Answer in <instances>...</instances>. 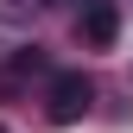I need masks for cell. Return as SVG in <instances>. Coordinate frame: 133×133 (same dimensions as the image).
<instances>
[{"label": "cell", "mask_w": 133, "mask_h": 133, "mask_svg": "<svg viewBox=\"0 0 133 133\" xmlns=\"http://www.w3.org/2000/svg\"><path fill=\"white\" fill-rule=\"evenodd\" d=\"M89 102H95V82L82 76V70H57V76H51V102H44V114H51V127H70V121L89 114Z\"/></svg>", "instance_id": "cell-1"}, {"label": "cell", "mask_w": 133, "mask_h": 133, "mask_svg": "<svg viewBox=\"0 0 133 133\" xmlns=\"http://www.w3.org/2000/svg\"><path fill=\"white\" fill-rule=\"evenodd\" d=\"M76 38L89 44V51H114V38H121V6H114V0H82Z\"/></svg>", "instance_id": "cell-2"}, {"label": "cell", "mask_w": 133, "mask_h": 133, "mask_svg": "<svg viewBox=\"0 0 133 133\" xmlns=\"http://www.w3.org/2000/svg\"><path fill=\"white\" fill-rule=\"evenodd\" d=\"M0 133H6V127H0Z\"/></svg>", "instance_id": "cell-3"}]
</instances>
